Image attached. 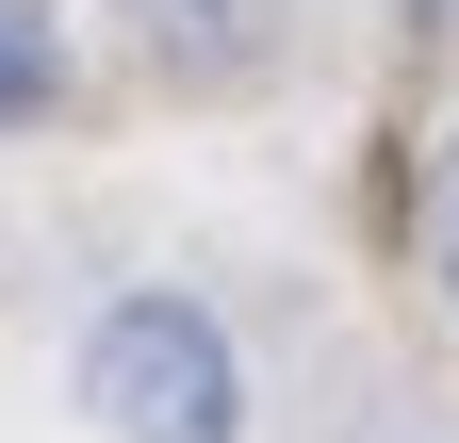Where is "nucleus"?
I'll use <instances>...</instances> for the list:
<instances>
[{
  "mask_svg": "<svg viewBox=\"0 0 459 443\" xmlns=\"http://www.w3.org/2000/svg\"><path fill=\"white\" fill-rule=\"evenodd\" d=\"M82 411L115 443H247V361H230V328L197 296H99L82 328Z\"/></svg>",
  "mask_w": 459,
  "mask_h": 443,
  "instance_id": "1",
  "label": "nucleus"
},
{
  "mask_svg": "<svg viewBox=\"0 0 459 443\" xmlns=\"http://www.w3.org/2000/svg\"><path fill=\"white\" fill-rule=\"evenodd\" d=\"M49 99H66V33H49V0H0V132Z\"/></svg>",
  "mask_w": 459,
  "mask_h": 443,
  "instance_id": "2",
  "label": "nucleus"
},
{
  "mask_svg": "<svg viewBox=\"0 0 459 443\" xmlns=\"http://www.w3.org/2000/svg\"><path fill=\"white\" fill-rule=\"evenodd\" d=\"M427 263H443V296H459V148L427 164Z\"/></svg>",
  "mask_w": 459,
  "mask_h": 443,
  "instance_id": "3",
  "label": "nucleus"
}]
</instances>
